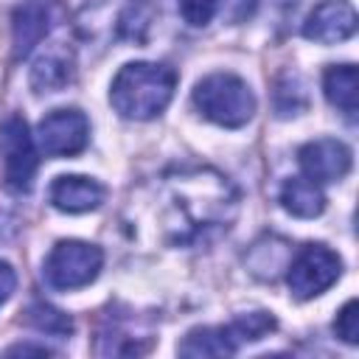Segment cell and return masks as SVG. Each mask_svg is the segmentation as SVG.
I'll return each mask as SVG.
<instances>
[{
  "mask_svg": "<svg viewBox=\"0 0 359 359\" xmlns=\"http://www.w3.org/2000/svg\"><path fill=\"white\" fill-rule=\"evenodd\" d=\"M238 213L236 185L210 165L163 171L132 199V233L165 247H191L233 224Z\"/></svg>",
  "mask_w": 359,
  "mask_h": 359,
  "instance_id": "cell-1",
  "label": "cell"
},
{
  "mask_svg": "<svg viewBox=\"0 0 359 359\" xmlns=\"http://www.w3.org/2000/svg\"><path fill=\"white\" fill-rule=\"evenodd\" d=\"M174 87H177V73L168 65L126 62L109 84V104L121 118L151 121L168 107Z\"/></svg>",
  "mask_w": 359,
  "mask_h": 359,
  "instance_id": "cell-2",
  "label": "cell"
},
{
  "mask_svg": "<svg viewBox=\"0 0 359 359\" xmlns=\"http://www.w3.org/2000/svg\"><path fill=\"white\" fill-rule=\"evenodd\" d=\"M151 8L143 0H87L76 14L79 36L87 42H146Z\"/></svg>",
  "mask_w": 359,
  "mask_h": 359,
  "instance_id": "cell-3",
  "label": "cell"
},
{
  "mask_svg": "<svg viewBox=\"0 0 359 359\" xmlns=\"http://www.w3.org/2000/svg\"><path fill=\"white\" fill-rule=\"evenodd\" d=\"M194 107L213 123L224 129H238L252 121L255 115V93L250 84L236 73H210L202 81H196L191 93Z\"/></svg>",
  "mask_w": 359,
  "mask_h": 359,
  "instance_id": "cell-4",
  "label": "cell"
},
{
  "mask_svg": "<svg viewBox=\"0 0 359 359\" xmlns=\"http://www.w3.org/2000/svg\"><path fill=\"white\" fill-rule=\"evenodd\" d=\"M101 266H104L101 247H95L90 241H79V238H65V241H56L53 250L48 252L42 275H45L48 286L73 292V289L93 283L98 278Z\"/></svg>",
  "mask_w": 359,
  "mask_h": 359,
  "instance_id": "cell-5",
  "label": "cell"
},
{
  "mask_svg": "<svg viewBox=\"0 0 359 359\" xmlns=\"http://www.w3.org/2000/svg\"><path fill=\"white\" fill-rule=\"evenodd\" d=\"M0 157L6 188L11 194H28L34 188L39 151L34 135L28 132V123L20 115H8L0 123Z\"/></svg>",
  "mask_w": 359,
  "mask_h": 359,
  "instance_id": "cell-6",
  "label": "cell"
},
{
  "mask_svg": "<svg viewBox=\"0 0 359 359\" xmlns=\"http://www.w3.org/2000/svg\"><path fill=\"white\" fill-rule=\"evenodd\" d=\"M342 275V258L325 244H306L286 264V283L297 300H311Z\"/></svg>",
  "mask_w": 359,
  "mask_h": 359,
  "instance_id": "cell-7",
  "label": "cell"
},
{
  "mask_svg": "<svg viewBox=\"0 0 359 359\" xmlns=\"http://www.w3.org/2000/svg\"><path fill=\"white\" fill-rule=\"evenodd\" d=\"M34 140L36 149L48 157H73L90 143V121L76 107L53 109L36 123Z\"/></svg>",
  "mask_w": 359,
  "mask_h": 359,
  "instance_id": "cell-8",
  "label": "cell"
},
{
  "mask_svg": "<svg viewBox=\"0 0 359 359\" xmlns=\"http://www.w3.org/2000/svg\"><path fill=\"white\" fill-rule=\"evenodd\" d=\"M151 345V331L135 317V311H109L98 328L95 351L101 356H137Z\"/></svg>",
  "mask_w": 359,
  "mask_h": 359,
  "instance_id": "cell-9",
  "label": "cell"
},
{
  "mask_svg": "<svg viewBox=\"0 0 359 359\" xmlns=\"http://www.w3.org/2000/svg\"><path fill=\"white\" fill-rule=\"evenodd\" d=\"M297 163L311 182H339L351 171V149L342 140L320 137L297 151Z\"/></svg>",
  "mask_w": 359,
  "mask_h": 359,
  "instance_id": "cell-10",
  "label": "cell"
},
{
  "mask_svg": "<svg viewBox=\"0 0 359 359\" xmlns=\"http://www.w3.org/2000/svg\"><path fill=\"white\" fill-rule=\"evenodd\" d=\"M356 31V11L348 0H325L320 3L303 22V36L317 45L345 42Z\"/></svg>",
  "mask_w": 359,
  "mask_h": 359,
  "instance_id": "cell-11",
  "label": "cell"
},
{
  "mask_svg": "<svg viewBox=\"0 0 359 359\" xmlns=\"http://www.w3.org/2000/svg\"><path fill=\"white\" fill-rule=\"evenodd\" d=\"M53 22L50 0H22L11 14V50L14 59H22L45 39Z\"/></svg>",
  "mask_w": 359,
  "mask_h": 359,
  "instance_id": "cell-12",
  "label": "cell"
},
{
  "mask_svg": "<svg viewBox=\"0 0 359 359\" xmlns=\"http://www.w3.org/2000/svg\"><path fill=\"white\" fill-rule=\"evenodd\" d=\"M48 199L62 213H87V210L101 208V202L107 199V188L93 177L62 174L50 182Z\"/></svg>",
  "mask_w": 359,
  "mask_h": 359,
  "instance_id": "cell-13",
  "label": "cell"
},
{
  "mask_svg": "<svg viewBox=\"0 0 359 359\" xmlns=\"http://www.w3.org/2000/svg\"><path fill=\"white\" fill-rule=\"evenodd\" d=\"M76 76V59H73V50L62 42H53L48 45L31 65V73H28V81L34 87V93H59L65 90Z\"/></svg>",
  "mask_w": 359,
  "mask_h": 359,
  "instance_id": "cell-14",
  "label": "cell"
},
{
  "mask_svg": "<svg viewBox=\"0 0 359 359\" xmlns=\"http://www.w3.org/2000/svg\"><path fill=\"white\" fill-rule=\"evenodd\" d=\"M323 93L334 109H339L345 118H356L359 104V73L353 65H331L323 73Z\"/></svg>",
  "mask_w": 359,
  "mask_h": 359,
  "instance_id": "cell-15",
  "label": "cell"
},
{
  "mask_svg": "<svg viewBox=\"0 0 359 359\" xmlns=\"http://www.w3.org/2000/svg\"><path fill=\"white\" fill-rule=\"evenodd\" d=\"M238 351V342L230 325H199L185 334L177 345L180 356H230Z\"/></svg>",
  "mask_w": 359,
  "mask_h": 359,
  "instance_id": "cell-16",
  "label": "cell"
},
{
  "mask_svg": "<svg viewBox=\"0 0 359 359\" xmlns=\"http://www.w3.org/2000/svg\"><path fill=\"white\" fill-rule=\"evenodd\" d=\"M278 202L283 205L286 213H292L297 219H314L325 210V196H323L320 185L311 182L309 177H289L280 185Z\"/></svg>",
  "mask_w": 359,
  "mask_h": 359,
  "instance_id": "cell-17",
  "label": "cell"
},
{
  "mask_svg": "<svg viewBox=\"0 0 359 359\" xmlns=\"http://www.w3.org/2000/svg\"><path fill=\"white\" fill-rule=\"evenodd\" d=\"M289 255H292L289 241H283L280 236H266V244H264V238H258V241L250 247V252H247L244 261H247V266H250V272H252L255 278H261V280H275V278L286 269Z\"/></svg>",
  "mask_w": 359,
  "mask_h": 359,
  "instance_id": "cell-18",
  "label": "cell"
},
{
  "mask_svg": "<svg viewBox=\"0 0 359 359\" xmlns=\"http://www.w3.org/2000/svg\"><path fill=\"white\" fill-rule=\"evenodd\" d=\"M275 112L280 118H289V115H300L306 109V87L300 81L297 73H280L275 79Z\"/></svg>",
  "mask_w": 359,
  "mask_h": 359,
  "instance_id": "cell-19",
  "label": "cell"
},
{
  "mask_svg": "<svg viewBox=\"0 0 359 359\" xmlns=\"http://www.w3.org/2000/svg\"><path fill=\"white\" fill-rule=\"evenodd\" d=\"M25 323L31 328H36L42 334H53V337H70L73 334V320L48 303H31L25 311Z\"/></svg>",
  "mask_w": 359,
  "mask_h": 359,
  "instance_id": "cell-20",
  "label": "cell"
},
{
  "mask_svg": "<svg viewBox=\"0 0 359 359\" xmlns=\"http://www.w3.org/2000/svg\"><path fill=\"white\" fill-rule=\"evenodd\" d=\"M177 6L182 20L194 28H205L219 14V0H177Z\"/></svg>",
  "mask_w": 359,
  "mask_h": 359,
  "instance_id": "cell-21",
  "label": "cell"
},
{
  "mask_svg": "<svg viewBox=\"0 0 359 359\" xmlns=\"http://www.w3.org/2000/svg\"><path fill=\"white\" fill-rule=\"evenodd\" d=\"M334 334L342 342H348V345H356L359 342V303L356 300H348L339 309V314L334 320Z\"/></svg>",
  "mask_w": 359,
  "mask_h": 359,
  "instance_id": "cell-22",
  "label": "cell"
},
{
  "mask_svg": "<svg viewBox=\"0 0 359 359\" xmlns=\"http://www.w3.org/2000/svg\"><path fill=\"white\" fill-rule=\"evenodd\" d=\"M255 11V0H219V14L224 22H244Z\"/></svg>",
  "mask_w": 359,
  "mask_h": 359,
  "instance_id": "cell-23",
  "label": "cell"
},
{
  "mask_svg": "<svg viewBox=\"0 0 359 359\" xmlns=\"http://www.w3.org/2000/svg\"><path fill=\"white\" fill-rule=\"evenodd\" d=\"M14 289H17V275H14V269H11L8 261H0V306L14 294Z\"/></svg>",
  "mask_w": 359,
  "mask_h": 359,
  "instance_id": "cell-24",
  "label": "cell"
},
{
  "mask_svg": "<svg viewBox=\"0 0 359 359\" xmlns=\"http://www.w3.org/2000/svg\"><path fill=\"white\" fill-rule=\"evenodd\" d=\"M6 353H36V356H48L50 351L45 345H11V348H6Z\"/></svg>",
  "mask_w": 359,
  "mask_h": 359,
  "instance_id": "cell-25",
  "label": "cell"
}]
</instances>
